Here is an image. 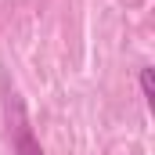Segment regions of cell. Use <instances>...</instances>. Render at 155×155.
<instances>
[{
    "label": "cell",
    "mask_w": 155,
    "mask_h": 155,
    "mask_svg": "<svg viewBox=\"0 0 155 155\" xmlns=\"http://www.w3.org/2000/svg\"><path fill=\"white\" fill-rule=\"evenodd\" d=\"M0 108H4V126H7L11 155H43L36 134H33V123H29V112L22 105V94L15 90V83L7 79V72H0Z\"/></svg>",
    "instance_id": "6da1fadb"
},
{
    "label": "cell",
    "mask_w": 155,
    "mask_h": 155,
    "mask_svg": "<svg viewBox=\"0 0 155 155\" xmlns=\"http://www.w3.org/2000/svg\"><path fill=\"white\" fill-rule=\"evenodd\" d=\"M137 83H141V97H144V105L155 108V69H152V65H141Z\"/></svg>",
    "instance_id": "7a4b0ae2"
}]
</instances>
